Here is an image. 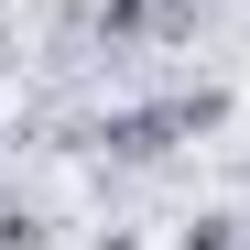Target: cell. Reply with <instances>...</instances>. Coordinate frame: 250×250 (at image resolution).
I'll list each match as a JSON object with an SVG mask.
<instances>
[{
    "label": "cell",
    "instance_id": "1",
    "mask_svg": "<svg viewBox=\"0 0 250 250\" xmlns=\"http://www.w3.org/2000/svg\"><path fill=\"white\" fill-rule=\"evenodd\" d=\"M196 22H207V0H87L98 55H174L196 44Z\"/></svg>",
    "mask_w": 250,
    "mask_h": 250
},
{
    "label": "cell",
    "instance_id": "4",
    "mask_svg": "<svg viewBox=\"0 0 250 250\" xmlns=\"http://www.w3.org/2000/svg\"><path fill=\"white\" fill-rule=\"evenodd\" d=\"M0 250H55V218L44 207H0Z\"/></svg>",
    "mask_w": 250,
    "mask_h": 250
},
{
    "label": "cell",
    "instance_id": "3",
    "mask_svg": "<svg viewBox=\"0 0 250 250\" xmlns=\"http://www.w3.org/2000/svg\"><path fill=\"white\" fill-rule=\"evenodd\" d=\"M174 250H250V218H239V207H207V218L174 229Z\"/></svg>",
    "mask_w": 250,
    "mask_h": 250
},
{
    "label": "cell",
    "instance_id": "6",
    "mask_svg": "<svg viewBox=\"0 0 250 250\" xmlns=\"http://www.w3.org/2000/svg\"><path fill=\"white\" fill-rule=\"evenodd\" d=\"M0 65H11V11H0Z\"/></svg>",
    "mask_w": 250,
    "mask_h": 250
},
{
    "label": "cell",
    "instance_id": "2",
    "mask_svg": "<svg viewBox=\"0 0 250 250\" xmlns=\"http://www.w3.org/2000/svg\"><path fill=\"white\" fill-rule=\"evenodd\" d=\"M163 98H174V120H185V142H218V131H229V109H239L229 87H163Z\"/></svg>",
    "mask_w": 250,
    "mask_h": 250
},
{
    "label": "cell",
    "instance_id": "7",
    "mask_svg": "<svg viewBox=\"0 0 250 250\" xmlns=\"http://www.w3.org/2000/svg\"><path fill=\"white\" fill-rule=\"evenodd\" d=\"M239 207H250V152H239Z\"/></svg>",
    "mask_w": 250,
    "mask_h": 250
},
{
    "label": "cell",
    "instance_id": "5",
    "mask_svg": "<svg viewBox=\"0 0 250 250\" xmlns=\"http://www.w3.org/2000/svg\"><path fill=\"white\" fill-rule=\"evenodd\" d=\"M87 250H142V239H131V229H98V239H87Z\"/></svg>",
    "mask_w": 250,
    "mask_h": 250
}]
</instances>
